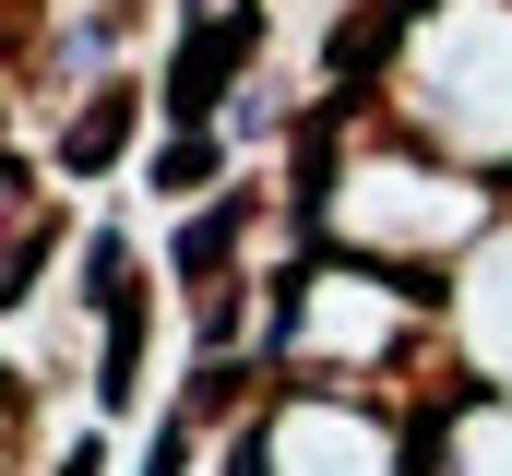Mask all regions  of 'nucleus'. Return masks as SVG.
<instances>
[{
	"label": "nucleus",
	"mask_w": 512,
	"mask_h": 476,
	"mask_svg": "<svg viewBox=\"0 0 512 476\" xmlns=\"http://www.w3.org/2000/svg\"><path fill=\"white\" fill-rule=\"evenodd\" d=\"M120 131H131V108H120V96H108V108H84V119H72V167H96Z\"/></svg>",
	"instance_id": "f03ea898"
},
{
	"label": "nucleus",
	"mask_w": 512,
	"mask_h": 476,
	"mask_svg": "<svg viewBox=\"0 0 512 476\" xmlns=\"http://www.w3.org/2000/svg\"><path fill=\"white\" fill-rule=\"evenodd\" d=\"M239 48H251V12H215V24L179 48V72H167V108H179V119H203V108H215V72H227Z\"/></svg>",
	"instance_id": "f257e3e1"
}]
</instances>
